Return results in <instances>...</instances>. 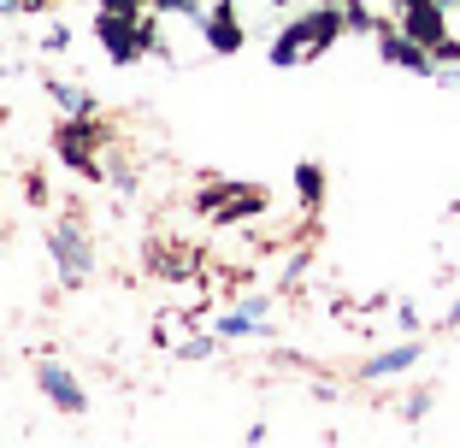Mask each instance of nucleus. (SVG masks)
<instances>
[{"label": "nucleus", "instance_id": "11", "mask_svg": "<svg viewBox=\"0 0 460 448\" xmlns=\"http://www.w3.org/2000/svg\"><path fill=\"white\" fill-rule=\"evenodd\" d=\"M130 6H136V0H112V13H130Z\"/></svg>", "mask_w": 460, "mask_h": 448}, {"label": "nucleus", "instance_id": "4", "mask_svg": "<svg viewBox=\"0 0 460 448\" xmlns=\"http://www.w3.org/2000/svg\"><path fill=\"white\" fill-rule=\"evenodd\" d=\"M407 30L420 41H431V48H443V18H437L431 0H413V6H407Z\"/></svg>", "mask_w": 460, "mask_h": 448}, {"label": "nucleus", "instance_id": "8", "mask_svg": "<svg viewBox=\"0 0 460 448\" xmlns=\"http://www.w3.org/2000/svg\"><path fill=\"white\" fill-rule=\"evenodd\" d=\"M54 101H59V107H71V112H89V101H83L77 89H54Z\"/></svg>", "mask_w": 460, "mask_h": 448}, {"label": "nucleus", "instance_id": "2", "mask_svg": "<svg viewBox=\"0 0 460 448\" xmlns=\"http://www.w3.org/2000/svg\"><path fill=\"white\" fill-rule=\"evenodd\" d=\"M36 383H41V395H48L54 408H66V413H71V419L89 408V395L77 390V378H71L66 366H54V360H48V366H36Z\"/></svg>", "mask_w": 460, "mask_h": 448}, {"label": "nucleus", "instance_id": "7", "mask_svg": "<svg viewBox=\"0 0 460 448\" xmlns=\"http://www.w3.org/2000/svg\"><path fill=\"white\" fill-rule=\"evenodd\" d=\"M384 54L402 59V66H413V71H425V54H420V48H407V41H384Z\"/></svg>", "mask_w": 460, "mask_h": 448}, {"label": "nucleus", "instance_id": "10", "mask_svg": "<svg viewBox=\"0 0 460 448\" xmlns=\"http://www.w3.org/2000/svg\"><path fill=\"white\" fill-rule=\"evenodd\" d=\"M301 195H307V201L319 195V171H313V165H301Z\"/></svg>", "mask_w": 460, "mask_h": 448}, {"label": "nucleus", "instance_id": "6", "mask_svg": "<svg viewBox=\"0 0 460 448\" xmlns=\"http://www.w3.org/2000/svg\"><path fill=\"white\" fill-rule=\"evenodd\" d=\"M101 36L112 41V54L130 59V30H124V18H101Z\"/></svg>", "mask_w": 460, "mask_h": 448}, {"label": "nucleus", "instance_id": "12", "mask_svg": "<svg viewBox=\"0 0 460 448\" xmlns=\"http://www.w3.org/2000/svg\"><path fill=\"white\" fill-rule=\"evenodd\" d=\"M160 6H190V0H160Z\"/></svg>", "mask_w": 460, "mask_h": 448}, {"label": "nucleus", "instance_id": "9", "mask_svg": "<svg viewBox=\"0 0 460 448\" xmlns=\"http://www.w3.org/2000/svg\"><path fill=\"white\" fill-rule=\"evenodd\" d=\"M213 48H236V30H230L225 18H218V24H213Z\"/></svg>", "mask_w": 460, "mask_h": 448}, {"label": "nucleus", "instance_id": "5", "mask_svg": "<svg viewBox=\"0 0 460 448\" xmlns=\"http://www.w3.org/2000/svg\"><path fill=\"white\" fill-rule=\"evenodd\" d=\"M413 360H420V348H395V354H378V360L366 366V378H390V372L413 366Z\"/></svg>", "mask_w": 460, "mask_h": 448}, {"label": "nucleus", "instance_id": "1", "mask_svg": "<svg viewBox=\"0 0 460 448\" xmlns=\"http://www.w3.org/2000/svg\"><path fill=\"white\" fill-rule=\"evenodd\" d=\"M48 248H54L59 277H66V284H83V277H89V266H95V259H89V242H83V231L71 224V218L54 231V242H48Z\"/></svg>", "mask_w": 460, "mask_h": 448}, {"label": "nucleus", "instance_id": "3", "mask_svg": "<svg viewBox=\"0 0 460 448\" xmlns=\"http://www.w3.org/2000/svg\"><path fill=\"white\" fill-rule=\"evenodd\" d=\"M325 36H337V18H313V24H301V30H289V36H284V48H278V54H271V59H278V66H289V59H296V54H313V48H325Z\"/></svg>", "mask_w": 460, "mask_h": 448}]
</instances>
